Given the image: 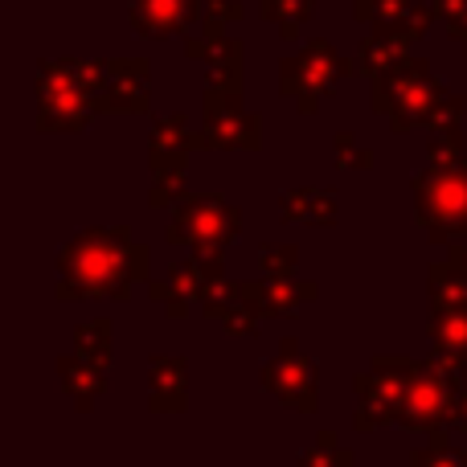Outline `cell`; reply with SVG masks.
I'll return each instance as SVG.
<instances>
[{
	"mask_svg": "<svg viewBox=\"0 0 467 467\" xmlns=\"http://www.w3.org/2000/svg\"><path fill=\"white\" fill-rule=\"evenodd\" d=\"M152 279V254L131 238L128 226H87L57 250V287L62 304L78 299H128L131 287Z\"/></svg>",
	"mask_w": 467,
	"mask_h": 467,
	"instance_id": "6da1fadb",
	"label": "cell"
},
{
	"mask_svg": "<svg viewBox=\"0 0 467 467\" xmlns=\"http://www.w3.org/2000/svg\"><path fill=\"white\" fill-rule=\"evenodd\" d=\"M107 87V62H41L37 74V131H82L99 115Z\"/></svg>",
	"mask_w": 467,
	"mask_h": 467,
	"instance_id": "7a4b0ae2",
	"label": "cell"
},
{
	"mask_svg": "<svg viewBox=\"0 0 467 467\" xmlns=\"http://www.w3.org/2000/svg\"><path fill=\"white\" fill-rule=\"evenodd\" d=\"M463 381H467V361H451V357H439V353L419 361L398 427L427 439L451 435L455 410H460V398H463Z\"/></svg>",
	"mask_w": 467,
	"mask_h": 467,
	"instance_id": "3957f363",
	"label": "cell"
},
{
	"mask_svg": "<svg viewBox=\"0 0 467 467\" xmlns=\"http://www.w3.org/2000/svg\"><path fill=\"white\" fill-rule=\"evenodd\" d=\"M443 95H447V87L435 82L431 66L410 62V57L373 74V107L386 115L389 131H398V136H406L414 128H431Z\"/></svg>",
	"mask_w": 467,
	"mask_h": 467,
	"instance_id": "277c9868",
	"label": "cell"
},
{
	"mask_svg": "<svg viewBox=\"0 0 467 467\" xmlns=\"http://www.w3.org/2000/svg\"><path fill=\"white\" fill-rule=\"evenodd\" d=\"M419 226L435 246H447L460 230H467V152L451 164H422L410 181Z\"/></svg>",
	"mask_w": 467,
	"mask_h": 467,
	"instance_id": "5b68a950",
	"label": "cell"
},
{
	"mask_svg": "<svg viewBox=\"0 0 467 467\" xmlns=\"http://www.w3.org/2000/svg\"><path fill=\"white\" fill-rule=\"evenodd\" d=\"M414 369H419V361H414V357H406V353H378L369 361V369L357 373V378H353V394H357L353 427L361 431V435L402 422Z\"/></svg>",
	"mask_w": 467,
	"mask_h": 467,
	"instance_id": "8992f818",
	"label": "cell"
},
{
	"mask_svg": "<svg viewBox=\"0 0 467 467\" xmlns=\"http://www.w3.org/2000/svg\"><path fill=\"white\" fill-rule=\"evenodd\" d=\"M242 234V210L222 193H189L172 210L164 242L189 246L197 258H222Z\"/></svg>",
	"mask_w": 467,
	"mask_h": 467,
	"instance_id": "52a82bcc",
	"label": "cell"
},
{
	"mask_svg": "<svg viewBox=\"0 0 467 467\" xmlns=\"http://www.w3.org/2000/svg\"><path fill=\"white\" fill-rule=\"evenodd\" d=\"M258 386L271 398H279L283 406H291L296 414H316V406H320V398H316V389H320V365L299 348L296 337H283L275 357L263 361V369H258Z\"/></svg>",
	"mask_w": 467,
	"mask_h": 467,
	"instance_id": "ba28073f",
	"label": "cell"
},
{
	"mask_svg": "<svg viewBox=\"0 0 467 467\" xmlns=\"http://www.w3.org/2000/svg\"><path fill=\"white\" fill-rule=\"evenodd\" d=\"M353 70L348 62H340L337 54H332L328 41H312L307 49H299L296 57H287L279 70V90L287 99H296V107L304 115H312L316 107L324 103V99L337 90V82L345 78V74Z\"/></svg>",
	"mask_w": 467,
	"mask_h": 467,
	"instance_id": "9c48e42d",
	"label": "cell"
},
{
	"mask_svg": "<svg viewBox=\"0 0 467 467\" xmlns=\"http://www.w3.org/2000/svg\"><path fill=\"white\" fill-rule=\"evenodd\" d=\"M202 115L205 152H258L263 148V123L242 107V99L234 90L205 87Z\"/></svg>",
	"mask_w": 467,
	"mask_h": 467,
	"instance_id": "30bf717a",
	"label": "cell"
},
{
	"mask_svg": "<svg viewBox=\"0 0 467 467\" xmlns=\"http://www.w3.org/2000/svg\"><path fill=\"white\" fill-rule=\"evenodd\" d=\"M226 275V266H222V258H185V263H172L169 275L164 279H148V296H152V304L164 307V316L169 320H185L193 307H202L205 291H210L213 279H222Z\"/></svg>",
	"mask_w": 467,
	"mask_h": 467,
	"instance_id": "8fae6325",
	"label": "cell"
},
{
	"mask_svg": "<svg viewBox=\"0 0 467 467\" xmlns=\"http://www.w3.org/2000/svg\"><path fill=\"white\" fill-rule=\"evenodd\" d=\"M189 406V361L181 353L148 357V410L185 414Z\"/></svg>",
	"mask_w": 467,
	"mask_h": 467,
	"instance_id": "7c38bea8",
	"label": "cell"
},
{
	"mask_svg": "<svg viewBox=\"0 0 467 467\" xmlns=\"http://www.w3.org/2000/svg\"><path fill=\"white\" fill-rule=\"evenodd\" d=\"M99 111H148V62L144 57H119L107 62V87L99 99Z\"/></svg>",
	"mask_w": 467,
	"mask_h": 467,
	"instance_id": "4fadbf2b",
	"label": "cell"
},
{
	"mask_svg": "<svg viewBox=\"0 0 467 467\" xmlns=\"http://www.w3.org/2000/svg\"><path fill=\"white\" fill-rule=\"evenodd\" d=\"M242 287L250 291V299L258 304V312H263L266 320H275V316H299L304 304L320 299V287H316L312 279H296V275H287V279L263 275V279H250V283H242Z\"/></svg>",
	"mask_w": 467,
	"mask_h": 467,
	"instance_id": "5bb4252c",
	"label": "cell"
},
{
	"mask_svg": "<svg viewBox=\"0 0 467 467\" xmlns=\"http://www.w3.org/2000/svg\"><path fill=\"white\" fill-rule=\"evenodd\" d=\"M279 218L299 222V226H312V230H328L337 226V189L328 185H296V189H283L279 193Z\"/></svg>",
	"mask_w": 467,
	"mask_h": 467,
	"instance_id": "9a60e30c",
	"label": "cell"
},
{
	"mask_svg": "<svg viewBox=\"0 0 467 467\" xmlns=\"http://www.w3.org/2000/svg\"><path fill=\"white\" fill-rule=\"evenodd\" d=\"M57 381H62L66 398L74 402L78 414H90L99 406V398L107 394V369L78 353H62L57 357Z\"/></svg>",
	"mask_w": 467,
	"mask_h": 467,
	"instance_id": "2e32d148",
	"label": "cell"
},
{
	"mask_svg": "<svg viewBox=\"0 0 467 467\" xmlns=\"http://www.w3.org/2000/svg\"><path fill=\"white\" fill-rule=\"evenodd\" d=\"M189 156H148V169H152V185H148V205L152 210H177L193 189H189Z\"/></svg>",
	"mask_w": 467,
	"mask_h": 467,
	"instance_id": "e0dca14e",
	"label": "cell"
},
{
	"mask_svg": "<svg viewBox=\"0 0 467 467\" xmlns=\"http://www.w3.org/2000/svg\"><path fill=\"white\" fill-rule=\"evenodd\" d=\"M205 152V136L189 128L185 115H164L148 131V156H189Z\"/></svg>",
	"mask_w": 467,
	"mask_h": 467,
	"instance_id": "ac0fdd59",
	"label": "cell"
},
{
	"mask_svg": "<svg viewBox=\"0 0 467 467\" xmlns=\"http://www.w3.org/2000/svg\"><path fill=\"white\" fill-rule=\"evenodd\" d=\"M427 291H431V312H451L467 307V271L455 266L451 258L427 266Z\"/></svg>",
	"mask_w": 467,
	"mask_h": 467,
	"instance_id": "d6986e66",
	"label": "cell"
},
{
	"mask_svg": "<svg viewBox=\"0 0 467 467\" xmlns=\"http://www.w3.org/2000/svg\"><path fill=\"white\" fill-rule=\"evenodd\" d=\"M431 345H435L439 357L467 361V307L431 312Z\"/></svg>",
	"mask_w": 467,
	"mask_h": 467,
	"instance_id": "ffe728a7",
	"label": "cell"
},
{
	"mask_svg": "<svg viewBox=\"0 0 467 467\" xmlns=\"http://www.w3.org/2000/svg\"><path fill=\"white\" fill-rule=\"evenodd\" d=\"M74 353L87 357V361H95V365H103V369H111V361H115V324L107 320V316L82 320L78 328H74Z\"/></svg>",
	"mask_w": 467,
	"mask_h": 467,
	"instance_id": "44dd1931",
	"label": "cell"
},
{
	"mask_svg": "<svg viewBox=\"0 0 467 467\" xmlns=\"http://www.w3.org/2000/svg\"><path fill=\"white\" fill-rule=\"evenodd\" d=\"M266 316L258 312V304L250 299V291L238 283V291H234V299H230V307H226V316H222V328L230 332V337H254L258 332V324H263Z\"/></svg>",
	"mask_w": 467,
	"mask_h": 467,
	"instance_id": "7402d4cb",
	"label": "cell"
},
{
	"mask_svg": "<svg viewBox=\"0 0 467 467\" xmlns=\"http://www.w3.org/2000/svg\"><path fill=\"white\" fill-rule=\"evenodd\" d=\"M353 463H357V455L348 451V447H340L332 431H320V435H316V443L299 455L296 467H353Z\"/></svg>",
	"mask_w": 467,
	"mask_h": 467,
	"instance_id": "603a6c76",
	"label": "cell"
},
{
	"mask_svg": "<svg viewBox=\"0 0 467 467\" xmlns=\"http://www.w3.org/2000/svg\"><path fill=\"white\" fill-rule=\"evenodd\" d=\"M332 161H337L340 172H369L373 169V152L353 131H337V136H332Z\"/></svg>",
	"mask_w": 467,
	"mask_h": 467,
	"instance_id": "cb8c5ba5",
	"label": "cell"
},
{
	"mask_svg": "<svg viewBox=\"0 0 467 467\" xmlns=\"http://www.w3.org/2000/svg\"><path fill=\"white\" fill-rule=\"evenodd\" d=\"M410 467H467V451L447 435H439L410 455Z\"/></svg>",
	"mask_w": 467,
	"mask_h": 467,
	"instance_id": "d4e9b609",
	"label": "cell"
},
{
	"mask_svg": "<svg viewBox=\"0 0 467 467\" xmlns=\"http://www.w3.org/2000/svg\"><path fill=\"white\" fill-rule=\"evenodd\" d=\"M258 266H263V275L287 279L299 266V246H291V242H266V246L258 250Z\"/></svg>",
	"mask_w": 467,
	"mask_h": 467,
	"instance_id": "484cf974",
	"label": "cell"
},
{
	"mask_svg": "<svg viewBox=\"0 0 467 467\" xmlns=\"http://www.w3.org/2000/svg\"><path fill=\"white\" fill-rule=\"evenodd\" d=\"M447 258H451L455 266H463V271H467V230H460L451 242H447Z\"/></svg>",
	"mask_w": 467,
	"mask_h": 467,
	"instance_id": "4316f807",
	"label": "cell"
},
{
	"mask_svg": "<svg viewBox=\"0 0 467 467\" xmlns=\"http://www.w3.org/2000/svg\"><path fill=\"white\" fill-rule=\"evenodd\" d=\"M455 431H467V381H463V398H460V410H455Z\"/></svg>",
	"mask_w": 467,
	"mask_h": 467,
	"instance_id": "83f0119b",
	"label": "cell"
},
{
	"mask_svg": "<svg viewBox=\"0 0 467 467\" xmlns=\"http://www.w3.org/2000/svg\"><path fill=\"white\" fill-rule=\"evenodd\" d=\"M353 467H357V463H353Z\"/></svg>",
	"mask_w": 467,
	"mask_h": 467,
	"instance_id": "f1b7e54d",
	"label": "cell"
}]
</instances>
